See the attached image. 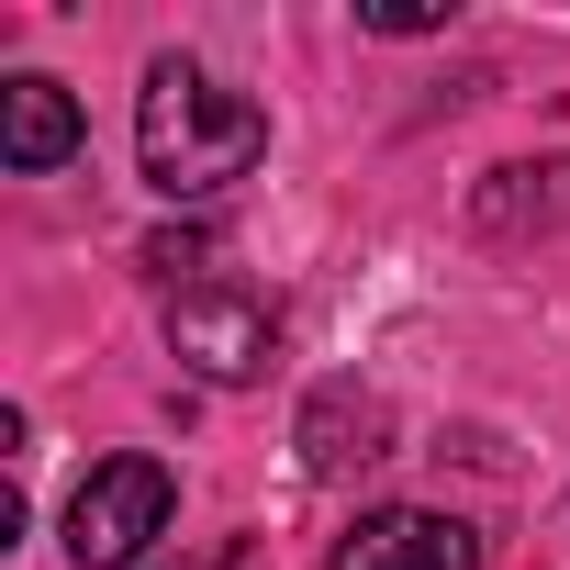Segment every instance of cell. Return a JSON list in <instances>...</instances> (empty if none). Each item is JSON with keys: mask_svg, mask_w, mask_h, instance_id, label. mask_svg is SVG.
Returning <instances> with one entry per match:
<instances>
[{"mask_svg": "<svg viewBox=\"0 0 570 570\" xmlns=\"http://www.w3.org/2000/svg\"><path fill=\"white\" fill-rule=\"evenodd\" d=\"M257 157H268V112H257L246 90H224V79L190 68V57H157V68H146V90H135V168H146V190L213 202V190H235Z\"/></svg>", "mask_w": 570, "mask_h": 570, "instance_id": "1", "label": "cell"}, {"mask_svg": "<svg viewBox=\"0 0 570 570\" xmlns=\"http://www.w3.org/2000/svg\"><path fill=\"white\" fill-rule=\"evenodd\" d=\"M168 503H179V481H168V459H101L79 492H68V559L79 570H135L157 537H168Z\"/></svg>", "mask_w": 570, "mask_h": 570, "instance_id": "2", "label": "cell"}, {"mask_svg": "<svg viewBox=\"0 0 570 570\" xmlns=\"http://www.w3.org/2000/svg\"><path fill=\"white\" fill-rule=\"evenodd\" d=\"M168 358L213 392H246L279 358V314L257 292H235V279H190V292H168Z\"/></svg>", "mask_w": 570, "mask_h": 570, "instance_id": "3", "label": "cell"}, {"mask_svg": "<svg viewBox=\"0 0 570 570\" xmlns=\"http://www.w3.org/2000/svg\"><path fill=\"white\" fill-rule=\"evenodd\" d=\"M325 570H481V537L459 514H436V503H381V514H358L336 537Z\"/></svg>", "mask_w": 570, "mask_h": 570, "instance_id": "4", "label": "cell"}, {"mask_svg": "<svg viewBox=\"0 0 570 570\" xmlns=\"http://www.w3.org/2000/svg\"><path fill=\"white\" fill-rule=\"evenodd\" d=\"M0 157H12L23 179H46V168H68L79 157V101H68V79H12L0 90Z\"/></svg>", "mask_w": 570, "mask_h": 570, "instance_id": "5", "label": "cell"}, {"mask_svg": "<svg viewBox=\"0 0 570 570\" xmlns=\"http://www.w3.org/2000/svg\"><path fill=\"white\" fill-rule=\"evenodd\" d=\"M381 436H392V403L358 392V381H325V392L303 403V459H314L325 481L358 470V459H381Z\"/></svg>", "mask_w": 570, "mask_h": 570, "instance_id": "6", "label": "cell"}, {"mask_svg": "<svg viewBox=\"0 0 570 570\" xmlns=\"http://www.w3.org/2000/svg\"><path fill=\"white\" fill-rule=\"evenodd\" d=\"M470 213H481L492 235H525V224H570V157H548V168H492Z\"/></svg>", "mask_w": 570, "mask_h": 570, "instance_id": "7", "label": "cell"}, {"mask_svg": "<svg viewBox=\"0 0 570 570\" xmlns=\"http://www.w3.org/2000/svg\"><path fill=\"white\" fill-rule=\"evenodd\" d=\"M202 257H213L202 235H146V268H157V279H179V268H202ZM179 292H190V279H179Z\"/></svg>", "mask_w": 570, "mask_h": 570, "instance_id": "8", "label": "cell"}]
</instances>
